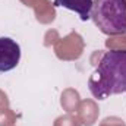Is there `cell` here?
<instances>
[{"label":"cell","mask_w":126,"mask_h":126,"mask_svg":"<svg viewBox=\"0 0 126 126\" xmlns=\"http://www.w3.org/2000/svg\"><path fill=\"white\" fill-rule=\"evenodd\" d=\"M88 88L98 100L126 93V50H110L103 54L88 79Z\"/></svg>","instance_id":"cell-1"},{"label":"cell","mask_w":126,"mask_h":126,"mask_svg":"<svg viewBox=\"0 0 126 126\" xmlns=\"http://www.w3.org/2000/svg\"><path fill=\"white\" fill-rule=\"evenodd\" d=\"M91 19L106 35L126 34V0H94Z\"/></svg>","instance_id":"cell-2"},{"label":"cell","mask_w":126,"mask_h":126,"mask_svg":"<svg viewBox=\"0 0 126 126\" xmlns=\"http://www.w3.org/2000/svg\"><path fill=\"white\" fill-rule=\"evenodd\" d=\"M21 60V46L9 38L0 37V72H9L18 66Z\"/></svg>","instance_id":"cell-3"},{"label":"cell","mask_w":126,"mask_h":126,"mask_svg":"<svg viewBox=\"0 0 126 126\" xmlns=\"http://www.w3.org/2000/svg\"><path fill=\"white\" fill-rule=\"evenodd\" d=\"M93 3H94V0H54L53 6L73 10L79 15L81 21H88V19H91Z\"/></svg>","instance_id":"cell-4"}]
</instances>
